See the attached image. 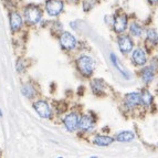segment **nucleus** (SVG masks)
Segmentation results:
<instances>
[{
	"label": "nucleus",
	"instance_id": "22",
	"mask_svg": "<svg viewBox=\"0 0 158 158\" xmlns=\"http://www.w3.org/2000/svg\"><path fill=\"white\" fill-rule=\"evenodd\" d=\"M95 5V0H85L84 3H83V7H84V10L87 11L89 9H91L93 6Z\"/></svg>",
	"mask_w": 158,
	"mask_h": 158
},
{
	"label": "nucleus",
	"instance_id": "12",
	"mask_svg": "<svg viewBox=\"0 0 158 158\" xmlns=\"http://www.w3.org/2000/svg\"><path fill=\"white\" fill-rule=\"evenodd\" d=\"M94 123H93V119L91 118L89 115H83L81 118L79 119V124H77V127L82 131H90L93 127Z\"/></svg>",
	"mask_w": 158,
	"mask_h": 158
},
{
	"label": "nucleus",
	"instance_id": "13",
	"mask_svg": "<svg viewBox=\"0 0 158 158\" xmlns=\"http://www.w3.org/2000/svg\"><path fill=\"white\" fill-rule=\"evenodd\" d=\"M135 138V134L131 131H125L121 132L119 134L116 135V140L118 142H132Z\"/></svg>",
	"mask_w": 158,
	"mask_h": 158
},
{
	"label": "nucleus",
	"instance_id": "23",
	"mask_svg": "<svg viewBox=\"0 0 158 158\" xmlns=\"http://www.w3.org/2000/svg\"><path fill=\"white\" fill-rule=\"evenodd\" d=\"M152 3H155V2H158V0H149Z\"/></svg>",
	"mask_w": 158,
	"mask_h": 158
},
{
	"label": "nucleus",
	"instance_id": "20",
	"mask_svg": "<svg viewBox=\"0 0 158 158\" xmlns=\"http://www.w3.org/2000/svg\"><path fill=\"white\" fill-rule=\"evenodd\" d=\"M102 80H95V81L92 82V90L94 93L96 94H101L102 93V89L103 87L101 86V83H102Z\"/></svg>",
	"mask_w": 158,
	"mask_h": 158
},
{
	"label": "nucleus",
	"instance_id": "15",
	"mask_svg": "<svg viewBox=\"0 0 158 158\" xmlns=\"http://www.w3.org/2000/svg\"><path fill=\"white\" fill-rule=\"evenodd\" d=\"M113 142H114L113 138H111V137L108 136H103V135H98V136L95 137L94 139V144L98 146H108L111 145Z\"/></svg>",
	"mask_w": 158,
	"mask_h": 158
},
{
	"label": "nucleus",
	"instance_id": "25",
	"mask_svg": "<svg viewBox=\"0 0 158 158\" xmlns=\"http://www.w3.org/2000/svg\"><path fill=\"white\" fill-rule=\"evenodd\" d=\"M91 158H98V157H95V156H93V157H91Z\"/></svg>",
	"mask_w": 158,
	"mask_h": 158
},
{
	"label": "nucleus",
	"instance_id": "19",
	"mask_svg": "<svg viewBox=\"0 0 158 158\" xmlns=\"http://www.w3.org/2000/svg\"><path fill=\"white\" fill-rule=\"evenodd\" d=\"M147 38L149 41H152L153 43H158V34L156 32L155 29H149L147 32Z\"/></svg>",
	"mask_w": 158,
	"mask_h": 158
},
{
	"label": "nucleus",
	"instance_id": "1",
	"mask_svg": "<svg viewBox=\"0 0 158 158\" xmlns=\"http://www.w3.org/2000/svg\"><path fill=\"white\" fill-rule=\"evenodd\" d=\"M77 68L80 72L84 74L85 77H90L94 70V61L87 56H82L81 58L77 59Z\"/></svg>",
	"mask_w": 158,
	"mask_h": 158
},
{
	"label": "nucleus",
	"instance_id": "9",
	"mask_svg": "<svg viewBox=\"0 0 158 158\" xmlns=\"http://www.w3.org/2000/svg\"><path fill=\"white\" fill-rule=\"evenodd\" d=\"M133 62L137 65H143V64L146 63V61H147V56H146V53L144 50L142 49H136L134 50L133 52Z\"/></svg>",
	"mask_w": 158,
	"mask_h": 158
},
{
	"label": "nucleus",
	"instance_id": "14",
	"mask_svg": "<svg viewBox=\"0 0 158 158\" xmlns=\"http://www.w3.org/2000/svg\"><path fill=\"white\" fill-rule=\"evenodd\" d=\"M111 60H112V62H113V64L115 65V68L118 70V72L119 73L123 75L124 77H126L127 80L129 79V74H128V72L126 71V70H124L123 69V66L119 64V62H118V59H117V56L114 54V53H111Z\"/></svg>",
	"mask_w": 158,
	"mask_h": 158
},
{
	"label": "nucleus",
	"instance_id": "16",
	"mask_svg": "<svg viewBox=\"0 0 158 158\" xmlns=\"http://www.w3.org/2000/svg\"><path fill=\"white\" fill-rule=\"evenodd\" d=\"M154 77V70L152 66H149V68H146L143 70L142 72V79L143 81L145 82V83H149L152 80H153Z\"/></svg>",
	"mask_w": 158,
	"mask_h": 158
},
{
	"label": "nucleus",
	"instance_id": "10",
	"mask_svg": "<svg viewBox=\"0 0 158 158\" xmlns=\"http://www.w3.org/2000/svg\"><path fill=\"white\" fill-rule=\"evenodd\" d=\"M125 102H126V105L129 108L135 107L136 105H138L140 102H142V98H140L139 93H129L126 95V98H125Z\"/></svg>",
	"mask_w": 158,
	"mask_h": 158
},
{
	"label": "nucleus",
	"instance_id": "26",
	"mask_svg": "<svg viewBox=\"0 0 158 158\" xmlns=\"http://www.w3.org/2000/svg\"><path fill=\"white\" fill-rule=\"evenodd\" d=\"M58 158H63V157H58Z\"/></svg>",
	"mask_w": 158,
	"mask_h": 158
},
{
	"label": "nucleus",
	"instance_id": "2",
	"mask_svg": "<svg viewBox=\"0 0 158 158\" xmlns=\"http://www.w3.org/2000/svg\"><path fill=\"white\" fill-rule=\"evenodd\" d=\"M24 17L30 24H37L39 23L41 18H42V12L37 6H29L24 10Z\"/></svg>",
	"mask_w": 158,
	"mask_h": 158
},
{
	"label": "nucleus",
	"instance_id": "21",
	"mask_svg": "<svg viewBox=\"0 0 158 158\" xmlns=\"http://www.w3.org/2000/svg\"><path fill=\"white\" fill-rule=\"evenodd\" d=\"M142 32H143L142 27L138 26L137 23H132V26H131V33H132L133 35L138 37V35L142 34Z\"/></svg>",
	"mask_w": 158,
	"mask_h": 158
},
{
	"label": "nucleus",
	"instance_id": "7",
	"mask_svg": "<svg viewBox=\"0 0 158 158\" xmlns=\"http://www.w3.org/2000/svg\"><path fill=\"white\" fill-rule=\"evenodd\" d=\"M118 47L123 53H128L133 50V42L128 35H122L118 39Z\"/></svg>",
	"mask_w": 158,
	"mask_h": 158
},
{
	"label": "nucleus",
	"instance_id": "8",
	"mask_svg": "<svg viewBox=\"0 0 158 158\" xmlns=\"http://www.w3.org/2000/svg\"><path fill=\"white\" fill-rule=\"evenodd\" d=\"M9 21H10V28L12 31H17L22 26V18L18 12H11L9 15Z\"/></svg>",
	"mask_w": 158,
	"mask_h": 158
},
{
	"label": "nucleus",
	"instance_id": "24",
	"mask_svg": "<svg viewBox=\"0 0 158 158\" xmlns=\"http://www.w3.org/2000/svg\"><path fill=\"white\" fill-rule=\"evenodd\" d=\"M0 116H2V112L0 111Z\"/></svg>",
	"mask_w": 158,
	"mask_h": 158
},
{
	"label": "nucleus",
	"instance_id": "17",
	"mask_svg": "<svg viewBox=\"0 0 158 158\" xmlns=\"http://www.w3.org/2000/svg\"><path fill=\"white\" fill-rule=\"evenodd\" d=\"M140 98H142V102L144 103L146 106L150 105V103L153 101V96H152V94H150L148 91H144L143 94L140 95Z\"/></svg>",
	"mask_w": 158,
	"mask_h": 158
},
{
	"label": "nucleus",
	"instance_id": "5",
	"mask_svg": "<svg viewBox=\"0 0 158 158\" xmlns=\"http://www.w3.org/2000/svg\"><path fill=\"white\" fill-rule=\"evenodd\" d=\"M60 43L64 49H66V50H72V49H74V47L77 45V40H75L74 35H72L71 33L64 32V33L61 34Z\"/></svg>",
	"mask_w": 158,
	"mask_h": 158
},
{
	"label": "nucleus",
	"instance_id": "3",
	"mask_svg": "<svg viewBox=\"0 0 158 158\" xmlns=\"http://www.w3.org/2000/svg\"><path fill=\"white\" fill-rule=\"evenodd\" d=\"M45 8L50 16H58L63 10V2L61 0H48Z\"/></svg>",
	"mask_w": 158,
	"mask_h": 158
},
{
	"label": "nucleus",
	"instance_id": "6",
	"mask_svg": "<svg viewBox=\"0 0 158 158\" xmlns=\"http://www.w3.org/2000/svg\"><path fill=\"white\" fill-rule=\"evenodd\" d=\"M77 124H79V116L75 113H71L65 116L64 118V125H65L66 129L69 132H73L77 128Z\"/></svg>",
	"mask_w": 158,
	"mask_h": 158
},
{
	"label": "nucleus",
	"instance_id": "4",
	"mask_svg": "<svg viewBox=\"0 0 158 158\" xmlns=\"http://www.w3.org/2000/svg\"><path fill=\"white\" fill-rule=\"evenodd\" d=\"M33 108L38 113V115L42 118H49L50 117V107L48 105V103L44 101H38L33 104Z\"/></svg>",
	"mask_w": 158,
	"mask_h": 158
},
{
	"label": "nucleus",
	"instance_id": "18",
	"mask_svg": "<svg viewBox=\"0 0 158 158\" xmlns=\"http://www.w3.org/2000/svg\"><path fill=\"white\" fill-rule=\"evenodd\" d=\"M22 94L24 95V96H27V98H33V95H34V89L32 86H30V85H24L23 87H22V90H21Z\"/></svg>",
	"mask_w": 158,
	"mask_h": 158
},
{
	"label": "nucleus",
	"instance_id": "11",
	"mask_svg": "<svg viewBox=\"0 0 158 158\" xmlns=\"http://www.w3.org/2000/svg\"><path fill=\"white\" fill-rule=\"evenodd\" d=\"M127 27V17L126 16H118L114 20V30L116 32H123Z\"/></svg>",
	"mask_w": 158,
	"mask_h": 158
}]
</instances>
